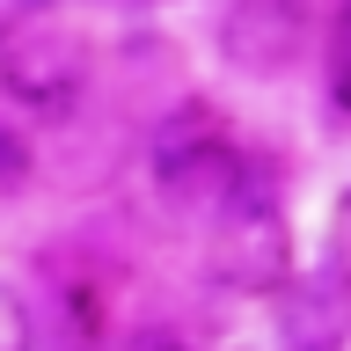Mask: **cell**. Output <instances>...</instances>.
<instances>
[{
	"label": "cell",
	"instance_id": "cell-1",
	"mask_svg": "<svg viewBox=\"0 0 351 351\" xmlns=\"http://www.w3.org/2000/svg\"><path fill=\"white\" fill-rule=\"evenodd\" d=\"M213 234H205V278L234 300H271L293 271H300V241H293V213H285V191L271 169H249L234 176V191L219 197L213 213Z\"/></svg>",
	"mask_w": 351,
	"mask_h": 351
},
{
	"label": "cell",
	"instance_id": "cell-2",
	"mask_svg": "<svg viewBox=\"0 0 351 351\" xmlns=\"http://www.w3.org/2000/svg\"><path fill=\"white\" fill-rule=\"evenodd\" d=\"M249 169V147L234 139L227 110L213 95H176L161 117L147 125V176L176 213H213L234 191V176Z\"/></svg>",
	"mask_w": 351,
	"mask_h": 351
},
{
	"label": "cell",
	"instance_id": "cell-3",
	"mask_svg": "<svg viewBox=\"0 0 351 351\" xmlns=\"http://www.w3.org/2000/svg\"><path fill=\"white\" fill-rule=\"evenodd\" d=\"M95 81V44L59 15L0 22V95L37 117V125H73Z\"/></svg>",
	"mask_w": 351,
	"mask_h": 351
},
{
	"label": "cell",
	"instance_id": "cell-4",
	"mask_svg": "<svg viewBox=\"0 0 351 351\" xmlns=\"http://www.w3.org/2000/svg\"><path fill=\"white\" fill-rule=\"evenodd\" d=\"M315 44V8L307 0H227L213 22V51L241 81H285Z\"/></svg>",
	"mask_w": 351,
	"mask_h": 351
},
{
	"label": "cell",
	"instance_id": "cell-5",
	"mask_svg": "<svg viewBox=\"0 0 351 351\" xmlns=\"http://www.w3.org/2000/svg\"><path fill=\"white\" fill-rule=\"evenodd\" d=\"M271 344L278 351H351V263L322 256L271 293Z\"/></svg>",
	"mask_w": 351,
	"mask_h": 351
},
{
	"label": "cell",
	"instance_id": "cell-6",
	"mask_svg": "<svg viewBox=\"0 0 351 351\" xmlns=\"http://www.w3.org/2000/svg\"><path fill=\"white\" fill-rule=\"evenodd\" d=\"M322 88H329V103L351 117V0L329 8V29H322Z\"/></svg>",
	"mask_w": 351,
	"mask_h": 351
},
{
	"label": "cell",
	"instance_id": "cell-7",
	"mask_svg": "<svg viewBox=\"0 0 351 351\" xmlns=\"http://www.w3.org/2000/svg\"><path fill=\"white\" fill-rule=\"evenodd\" d=\"M29 176H37V139L15 117H0V197H22Z\"/></svg>",
	"mask_w": 351,
	"mask_h": 351
},
{
	"label": "cell",
	"instance_id": "cell-8",
	"mask_svg": "<svg viewBox=\"0 0 351 351\" xmlns=\"http://www.w3.org/2000/svg\"><path fill=\"white\" fill-rule=\"evenodd\" d=\"M44 344V322H37V307L22 300L15 285H0V351H37Z\"/></svg>",
	"mask_w": 351,
	"mask_h": 351
},
{
	"label": "cell",
	"instance_id": "cell-9",
	"mask_svg": "<svg viewBox=\"0 0 351 351\" xmlns=\"http://www.w3.org/2000/svg\"><path fill=\"white\" fill-rule=\"evenodd\" d=\"M117 351H197V344H191V329H176V322H139L117 337Z\"/></svg>",
	"mask_w": 351,
	"mask_h": 351
},
{
	"label": "cell",
	"instance_id": "cell-10",
	"mask_svg": "<svg viewBox=\"0 0 351 351\" xmlns=\"http://www.w3.org/2000/svg\"><path fill=\"white\" fill-rule=\"evenodd\" d=\"M8 8V22H22V15H59V0H0Z\"/></svg>",
	"mask_w": 351,
	"mask_h": 351
},
{
	"label": "cell",
	"instance_id": "cell-11",
	"mask_svg": "<svg viewBox=\"0 0 351 351\" xmlns=\"http://www.w3.org/2000/svg\"><path fill=\"white\" fill-rule=\"evenodd\" d=\"M117 8H161V0H117Z\"/></svg>",
	"mask_w": 351,
	"mask_h": 351
}]
</instances>
